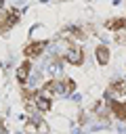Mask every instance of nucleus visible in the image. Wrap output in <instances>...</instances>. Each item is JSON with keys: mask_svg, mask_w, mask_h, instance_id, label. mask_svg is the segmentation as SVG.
Here are the masks:
<instances>
[{"mask_svg": "<svg viewBox=\"0 0 126 134\" xmlns=\"http://www.w3.org/2000/svg\"><path fill=\"white\" fill-rule=\"evenodd\" d=\"M57 88H59V94H71V92L76 90V84H74V80L65 77V80L57 82Z\"/></svg>", "mask_w": 126, "mask_h": 134, "instance_id": "5", "label": "nucleus"}, {"mask_svg": "<svg viewBox=\"0 0 126 134\" xmlns=\"http://www.w3.org/2000/svg\"><path fill=\"white\" fill-rule=\"evenodd\" d=\"M19 15H21V10L19 8H13V10H2L0 13V34H4V31H8L17 21H19Z\"/></svg>", "mask_w": 126, "mask_h": 134, "instance_id": "1", "label": "nucleus"}, {"mask_svg": "<svg viewBox=\"0 0 126 134\" xmlns=\"http://www.w3.org/2000/svg\"><path fill=\"white\" fill-rule=\"evenodd\" d=\"M124 25H126V17H124Z\"/></svg>", "mask_w": 126, "mask_h": 134, "instance_id": "9", "label": "nucleus"}, {"mask_svg": "<svg viewBox=\"0 0 126 134\" xmlns=\"http://www.w3.org/2000/svg\"><path fill=\"white\" fill-rule=\"evenodd\" d=\"M65 61L69 63V65H82V61H84V52H82V48L80 46H67V50H65Z\"/></svg>", "mask_w": 126, "mask_h": 134, "instance_id": "2", "label": "nucleus"}, {"mask_svg": "<svg viewBox=\"0 0 126 134\" xmlns=\"http://www.w3.org/2000/svg\"><path fill=\"white\" fill-rule=\"evenodd\" d=\"M44 48H46V42H29L23 52H25L27 59H36V57H40L44 52Z\"/></svg>", "mask_w": 126, "mask_h": 134, "instance_id": "3", "label": "nucleus"}, {"mask_svg": "<svg viewBox=\"0 0 126 134\" xmlns=\"http://www.w3.org/2000/svg\"><path fill=\"white\" fill-rule=\"evenodd\" d=\"M29 71H32V65H29V61H23L19 67H17V80L19 82H27V77H29Z\"/></svg>", "mask_w": 126, "mask_h": 134, "instance_id": "4", "label": "nucleus"}, {"mask_svg": "<svg viewBox=\"0 0 126 134\" xmlns=\"http://www.w3.org/2000/svg\"><path fill=\"white\" fill-rule=\"evenodd\" d=\"M36 109L42 111V113L50 111V98H44L40 92H36Z\"/></svg>", "mask_w": 126, "mask_h": 134, "instance_id": "7", "label": "nucleus"}, {"mask_svg": "<svg viewBox=\"0 0 126 134\" xmlns=\"http://www.w3.org/2000/svg\"><path fill=\"white\" fill-rule=\"evenodd\" d=\"M94 57H97V61H99V65H107L109 63V50H107V46H97V50H94Z\"/></svg>", "mask_w": 126, "mask_h": 134, "instance_id": "6", "label": "nucleus"}, {"mask_svg": "<svg viewBox=\"0 0 126 134\" xmlns=\"http://www.w3.org/2000/svg\"><path fill=\"white\" fill-rule=\"evenodd\" d=\"M107 27L111 29V31H120V27H126L124 25V19H111V21H107Z\"/></svg>", "mask_w": 126, "mask_h": 134, "instance_id": "8", "label": "nucleus"}]
</instances>
